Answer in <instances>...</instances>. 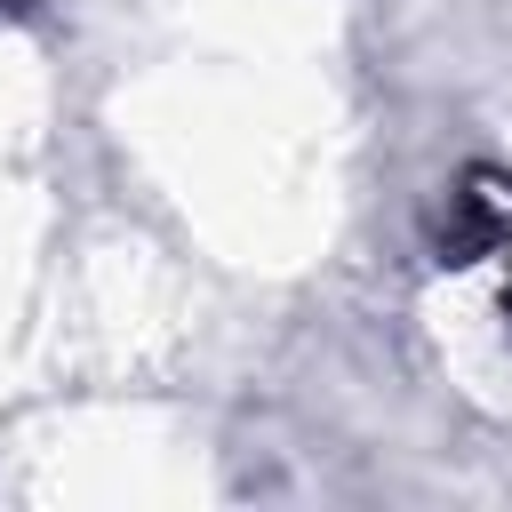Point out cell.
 Here are the masks:
<instances>
[{"label": "cell", "instance_id": "cell-1", "mask_svg": "<svg viewBox=\"0 0 512 512\" xmlns=\"http://www.w3.org/2000/svg\"><path fill=\"white\" fill-rule=\"evenodd\" d=\"M496 256H504V312H512V224H504V240H496Z\"/></svg>", "mask_w": 512, "mask_h": 512}, {"label": "cell", "instance_id": "cell-2", "mask_svg": "<svg viewBox=\"0 0 512 512\" xmlns=\"http://www.w3.org/2000/svg\"><path fill=\"white\" fill-rule=\"evenodd\" d=\"M16 8H32V0H0V16H16Z\"/></svg>", "mask_w": 512, "mask_h": 512}]
</instances>
